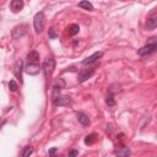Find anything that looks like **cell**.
<instances>
[{"label":"cell","mask_w":157,"mask_h":157,"mask_svg":"<svg viewBox=\"0 0 157 157\" xmlns=\"http://www.w3.org/2000/svg\"><path fill=\"white\" fill-rule=\"evenodd\" d=\"M48 36H49V39H55V38L58 37V34H56V32H55V29H54V28H49Z\"/></svg>","instance_id":"22"},{"label":"cell","mask_w":157,"mask_h":157,"mask_svg":"<svg viewBox=\"0 0 157 157\" xmlns=\"http://www.w3.org/2000/svg\"><path fill=\"white\" fill-rule=\"evenodd\" d=\"M156 26H157V17H156V16H151V17H148V18H147V22H146V27H147V29L152 31V29L156 28Z\"/></svg>","instance_id":"15"},{"label":"cell","mask_w":157,"mask_h":157,"mask_svg":"<svg viewBox=\"0 0 157 157\" xmlns=\"http://www.w3.org/2000/svg\"><path fill=\"white\" fill-rule=\"evenodd\" d=\"M105 102H107V104H108V105H110V107L115 104V101H114V96H113V93H112V92H110V93L107 96V99H105Z\"/></svg>","instance_id":"20"},{"label":"cell","mask_w":157,"mask_h":157,"mask_svg":"<svg viewBox=\"0 0 157 157\" xmlns=\"http://www.w3.org/2000/svg\"><path fill=\"white\" fill-rule=\"evenodd\" d=\"M55 152H56V147H53V148L49 150V155H52V157H55V156H54Z\"/></svg>","instance_id":"24"},{"label":"cell","mask_w":157,"mask_h":157,"mask_svg":"<svg viewBox=\"0 0 157 157\" xmlns=\"http://www.w3.org/2000/svg\"><path fill=\"white\" fill-rule=\"evenodd\" d=\"M54 67H55V60H54L53 58H48V59L43 63V65H42L40 69L43 70L45 78H49V77L52 76V74H53V71H54Z\"/></svg>","instance_id":"2"},{"label":"cell","mask_w":157,"mask_h":157,"mask_svg":"<svg viewBox=\"0 0 157 157\" xmlns=\"http://www.w3.org/2000/svg\"><path fill=\"white\" fill-rule=\"evenodd\" d=\"M93 74H94V70H93L92 67H86V69H82V70L78 72L77 81H78L80 83H82V82L87 81L90 77H92V76H93Z\"/></svg>","instance_id":"4"},{"label":"cell","mask_w":157,"mask_h":157,"mask_svg":"<svg viewBox=\"0 0 157 157\" xmlns=\"http://www.w3.org/2000/svg\"><path fill=\"white\" fill-rule=\"evenodd\" d=\"M157 49V44L155 42V38H152V42L151 43H147L146 45H144L142 48L139 49V55L141 56H147V55H151L152 53H155Z\"/></svg>","instance_id":"3"},{"label":"cell","mask_w":157,"mask_h":157,"mask_svg":"<svg viewBox=\"0 0 157 157\" xmlns=\"http://www.w3.org/2000/svg\"><path fill=\"white\" fill-rule=\"evenodd\" d=\"M65 87V81L63 78H56L54 85H53V91H52V99L55 98L56 96L60 94V91Z\"/></svg>","instance_id":"5"},{"label":"cell","mask_w":157,"mask_h":157,"mask_svg":"<svg viewBox=\"0 0 157 157\" xmlns=\"http://www.w3.org/2000/svg\"><path fill=\"white\" fill-rule=\"evenodd\" d=\"M10 7H11L12 12H18L23 7V1L22 0H12L10 4Z\"/></svg>","instance_id":"13"},{"label":"cell","mask_w":157,"mask_h":157,"mask_svg":"<svg viewBox=\"0 0 157 157\" xmlns=\"http://www.w3.org/2000/svg\"><path fill=\"white\" fill-rule=\"evenodd\" d=\"M78 7H82V9H85V10H88V11H93V5L90 2V1H81V2H78V5H77Z\"/></svg>","instance_id":"17"},{"label":"cell","mask_w":157,"mask_h":157,"mask_svg":"<svg viewBox=\"0 0 157 157\" xmlns=\"http://www.w3.org/2000/svg\"><path fill=\"white\" fill-rule=\"evenodd\" d=\"M22 69H23V61L22 60H17L16 64L13 65V74L17 78H20V81L22 82Z\"/></svg>","instance_id":"10"},{"label":"cell","mask_w":157,"mask_h":157,"mask_svg":"<svg viewBox=\"0 0 157 157\" xmlns=\"http://www.w3.org/2000/svg\"><path fill=\"white\" fill-rule=\"evenodd\" d=\"M77 155H78V151H77V150H70L67 156H69V157H76Z\"/></svg>","instance_id":"23"},{"label":"cell","mask_w":157,"mask_h":157,"mask_svg":"<svg viewBox=\"0 0 157 157\" xmlns=\"http://www.w3.org/2000/svg\"><path fill=\"white\" fill-rule=\"evenodd\" d=\"M27 60H28V64H39V54H38V52L32 50L31 53H28Z\"/></svg>","instance_id":"12"},{"label":"cell","mask_w":157,"mask_h":157,"mask_svg":"<svg viewBox=\"0 0 157 157\" xmlns=\"http://www.w3.org/2000/svg\"><path fill=\"white\" fill-rule=\"evenodd\" d=\"M114 153H115L118 157H129V156H130V153H131V151H130V148H129V147L123 146V147L115 148V150H114Z\"/></svg>","instance_id":"11"},{"label":"cell","mask_w":157,"mask_h":157,"mask_svg":"<svg viewBox=\"0 0 157 157\" xmlns=\"http://www.w3.org/2000/svg\"><path fill=\"white\" fill-rule=\"evenodd\" d=\"M78 31H80V27H78V25H76V23H74V25H71V26L69 27V34H70V36L77 34Z\"/></svg>","instance_id":"19"},{"label":"cell","mask_w":157,"mask_h":157,"mask_svg":"<svg viewBox=\"0 0 157 157\" xmlns=\"http://www.w3.org/2000/svg\"><path fill=\"white\" fill-rule=\"evenodd\" d=\"M96 141H97V134H94V132H92V134H90L85 137V144L86 145H93Z\"/></svg>","instance_id":"16"},{"label":"cell","mask_w":157,"mask_h":157,"mask_svg":"<svg viewBox=\"0 0 157 157\" xmlns=\"http://www.w3.org/2000/svg\"><path fill=\"white\" fill-rule=\"evenodd\" d=\"M52 101H53V104L56 107H64V105H67L71 103V98L69 96H61V94L56 96Z\"/></svg>","instance_id":"6"},{"label":"cell","mask_w":157,"mask_h":157,"mask_svg":"<svg viewBox=\"0 0 157 157\" xmlns=\"http://www.w3.org/2000/svg\"><path fill=\"white\" fill-rule=\"evenodd\" d=\"M32 152H33V147L32 146H26L21 152V157H29L32 155Z\"/></svg>","instance_id":"18"},{"label":"cell","mask_w":157,"mask_h":157,"mask_svg":"<svg viewBox=\"0 0 157 157\" xmlns=\"http://www.w3.org/2000/svg\"><path fill=\"white\" fill-rule=\"evenodd\" d=\"M40 70L42 69H40V65L39 64H27L26 67H25V71L28 75H38Z\"/></svg>","instance_id":"9"},{"label":"cell","mask_w":157,"mask_h":157,"mask_svg":"<svg viewBox=\"0 0 157 157\" xmlns=\"http://www.w3.org/2000/svg\"><path fill=\"white\" fill-rule=\"evenodd\" d=\"M26 33H27V26H26V25H20V26H17V27L13 28V31H12V37L17 39V38L23 37Z\"/></svg>","instance_id":"8"},{"label":"cell","mask_w":157,"mask_h":157,"mask_svg":"<svg viewBox=\"0 0 157 157\" xmlns=\"http://www.w3.org/2000/svg\"><path fill=\"white\" fill-rule=\"evenodd\" d=\"M33 25H34V31L36 33H40L44 28V25H45V16L42 11L37 12L34 15V18H33Z\"/></svg>","instance_id":"1"},{"label":"cell","mask_w":157,"mask_h":157,"mask_svg":"<svg viewBox=\"0 0 157 157\" xmlns=\"http://www.w3.org/2000/svg\"><path fill=\"white\" fill-rule=\"evenodd\" d=\"M9 88H10V91H12V92H16V91H17L18 85L16 83V81H15V80H11V81L9 82Z\"/></svg>","instance_id":"21"},{"label":"cell","mask_w":157,"mask_h":157,"mask_svg":"<svg viewBox=\"0 0 157 157\" xmlns=\"http://www.w3.org/2000/svg\"><path fill=\"white\" fill-rule=\"evenodd\" d=\"M102 55H103L102 52H96V53H93L92 55H90V56H87L86 59H83V60H82V65H92V64L97 63L98 59H99Z\"/></svg>","instance_id":"7"},{"label":"cell","mask_w":157,"mask_h":157,"mask_svg":"<svg viewBox=\"0 0 157 157\" xmlns=\"http://www.w3.org/2000/svg\"><path fill=\"white\" fill-rule=\"evenodd\" d=\"M77 120H78V123L80 124H82L83 126H87V125H90V118L85 114V113H77Z\"/></svg>","instance_id":"14"}]
</instances>
